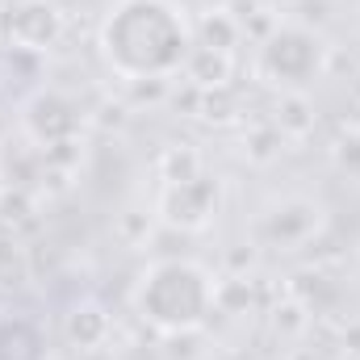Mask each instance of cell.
<instances>
[{
    "instance_id": "1",
    "label": "cell",
    "mask_w": 360,
    "mask_h": 360,
    "mask_svg": "<svg viewBox=\"0 0 360 360\" xmlns=\"http://www.w3.org/2000/svg\"><path fill=\"white\" fill-rule=\"evenodd\" d=\"M105 55L126 76L172 72L188 51V25L168 0H126L105 21Z\"/></svg>"
},
{
    "instance_id": "2",
    "label": "cell",
    "mask_w": 360,
    "mask_h": 360,
    "mask_svg": "<svg viewBox=\"0 0 360 360\" xmlns=\"http://www.w3.org/2000/svg\"><path fill=\"white\" fill-rule=\"evenodd\" d=\"M210 302H214V289H210L205 272L193 264H180V260L151 269L139 289V310L168 331H188V327L205 323Z\"/></svg>"
}]
</instances>
